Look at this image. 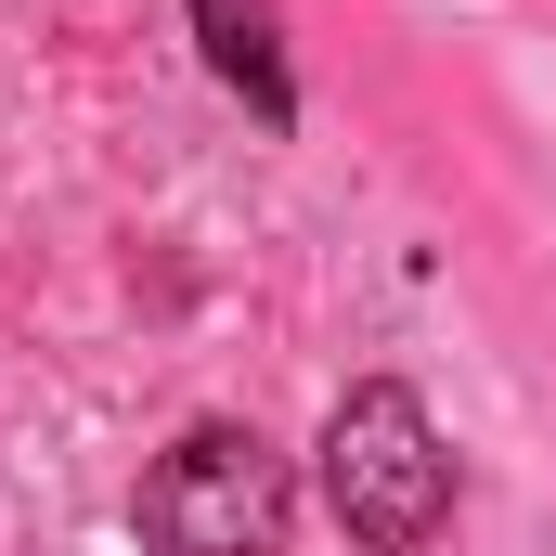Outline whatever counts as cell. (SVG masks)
<instances>
[{
  "instance_id": "2",
  "label": "cell",
  "mask_w": 556,
  "mask_h": 556,
  "mask_svg": "<svg viewBox=\"0 0 556 556\" xmlns=\"http://www.w3.org/2000/svg\"><path fill=\"white\" fill-rule=\"evenodd\" d=\"M324 505H337V531L376 556H415L440 518H453V453H440V427H427L415 389H350L337 415H324Z\"/></svg>"
},
{
  "instance_id": "1",
  "label": "cell",
  "mask_w": 556,
  "mask_h": 556,
  "mask_svg": "<svg viewBox=\"0 0 556 556\" xmlns=\"http://www.w3.org/2000/svg\"><path fill=\"white\" fill-rule=\"evenodd\" d=\"M142 556H285V518H298V492H285V453L260 427L207 415L181 427L155 466H142Z\"/></svg>"
},
{
  "instance_id": "3",
  "label": "cell",
  "mask_w": 556,
  "mask_h": 556,
  "mask_svg": "<svg viewBox=\"0 0 556 556\" xmlns=\"http://www.w3.org/2000/svg\"><path fill=\"white\" fill-rule=\"evenodd\" d=\"M194 39H207V65L260 104V130H298V65H285L273 0H194Z\"/></svg>"
}]
</instances>
